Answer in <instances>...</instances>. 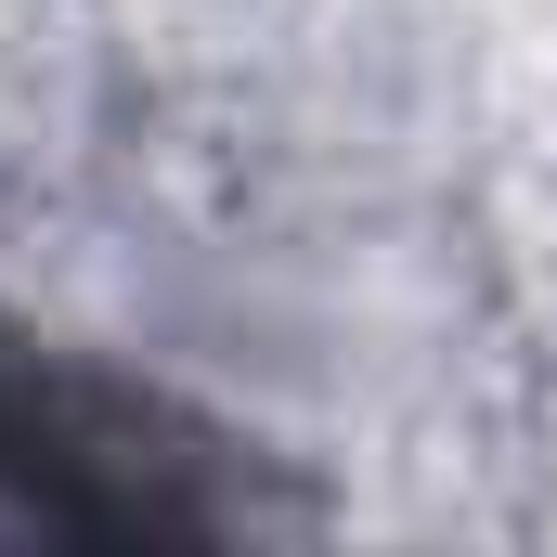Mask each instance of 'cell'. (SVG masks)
Wrapping results in <instances>:
<instances>
[{
	"instance_id": "cell-1",
	"label": "cell",
	"mask_w": 557,
	"mask_h": 557,
	"mask_svg": "<svg viewBox=\"0 0 557 557\" xmlns=\"http://www.w3.org/2000/svg\"><path fill=\"white\" fill-rule=\"evenodd\" d=\"M298 506L260 493L247 441L182 416L117 363L0 324V532L78 557H208L285 532Z\"/></svg>"
}]
</instances>
